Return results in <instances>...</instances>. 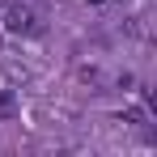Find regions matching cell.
Returning <instances> with one entry per match:
<instances>
[{"mask_svg": "<svg viewBox=\"0 0 157 157\" xmlns=\"http://www.w3.org/2000/svg\"><path fill=\"white\" fill-rule=\"evenodd\" d=\"M17 110V102H13V94H0V119H9Z\"/></svg>", "mask_w": 157, "mask_h": 157, "instance_id": "obj_2", "label": "cell"}, {"mask_svg": "<svg viewBox=\"0 0 157 157\" xmlns=\"http://www.w3.org/2000/svg\"><path fill=\"white\" fill-rule=\"evenodd\" d=\"M4 30H9V34H38V21H34V13H30V9L13 4V9L4 13Z\"/></svg>", "mask_w": 157, "mask_h": 157, "instance_id": "obj_1", "label": "cell"}]
</instances>
